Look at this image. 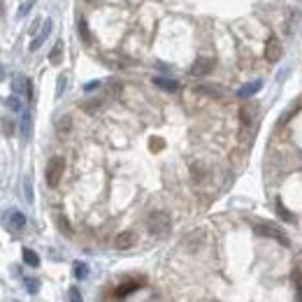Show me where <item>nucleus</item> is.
Instances as JSON below:
<instances>
[{"label": "nucleus", "instance_id": "1", "mask_svg": "<svg viewBox=\"0 0 302 302\" xmlns=\"http://www.w3.org/2000/svg\"><path fill=\"white\" fill-rule=\"evenodd\" d=\"M147 230L156 237L170 235L172 221H170V216H167V212H151V214L147 216Z\"/></svg>", "mask_w": 302, "mask_h": 302}, {"label": "nucleus", "instance_id": "2", "mask_svg": "<svg viewBox=\"0 0 302 302\" xmlns=\"http://www.w3.org/2000/svg\"><path fill=\"white\" fill-rule=\"evenodd\" d=\"M63 172H65V160L60 158V156H54V158L47 163V184L51 188H56L63 179Z\"/></svg>", "mask_w": 302, "mask_h": 302}, {"label": "nucleus", "instance_id": "3", "mask_svg": "<svg viewBox=\"0 0 302 302\" xmlns=\"http://www.w3.org/2000/svg\"><path fill=\"white\" fill-rule=\"evenodd\" d=\"M253 230H256V235H260V237H272V240H277L279 244L288 247V237H286L284 232L277 228V225H272V223H256V225H253Z\"/></svg>", "mask_w": 302, "mask_h": 302}, {"label": "nucleus", "instance_id": "4", "mask_svg": "<svg viewBox=\"0 0 302 302\" xmlns=\"http://www.w3.org/2000/svg\"><path fill=\"white\" fill-rule=\"evenodd\" d=\"M12 88H14V95H26V100H33V82L23 75H14Z\"/></svg>", "mask_w": 302, "mask_h": 302}, {"label": "nucleus", "instance_id": "5", "mask_svg": "<svg viewBox=\"0 0 302 302\" xmlns=\"http://www.w3.org/2000/svg\"><path fill=\"white\" fill-rule=\"evenodd\" d=\"M5 228L10 232H19L26 228V216L19 212V209H12V212H7L5 216Z\"/></svg>", "mask_w": 302, "mask_h": 302}, {"label": "nucleus", "instance_id": "6", "mask_svg": "<svg viewBox=\"0 0 302 302\" xmlns=\"http://www.w3.org/2000/svg\"><path fill=\"white\" fill-rule=\"evenodd\" d=\"M51 28H54V21H51V19H47V21H44V26H42V30H40V33L33 38V42H30V51H38L40 47H42V44H44V40L49 38Z\"/></svg>", "mask_w": 302, "mask_h": 302}, {"label": "nucleus", "instance_id": "7", "mask_svg": "<svg viewBox=\"0 0 302 302\" xmlns=\"http://www.w3.org/2000/svg\"><path fill=\"white\" fill-rule=\"evenodd\" d=\"M265 58H267L270 63H277V60L281 58V44L277 38L267 40V44H265Z\"/></svg>", "mask_w": 302, "mask_h": 302}, {"label": "nucleus", "instance_id": "8", "mask_svg": "<svg viewBox=\"0 0 302 302\" xmlns=\"http://www.w3.org/2000/svg\"><path fill=\"white\" fill-rule=\"evenodd\" d=\"M212 68H214V60H212V58H198L195 63H193V68H191V75H193V77H203V75L212 72Z\"/></svg>", "mask_w": 302, "mask_h": 302}, {"label": "nucleus", "instance_id": "9", "mask_svg": "<svg viewBox=\"0 0 302 302\" xmlns=\"http://www.w3.org/2000/svg\"><path fill=\"white\" fill-rule=\"evenodd\" d=\"M132 244H135V232H130V230L119 232L116 240H114V247L119 249V251H126V249H130Z\"/></svg>", "mask_w": 302, "mask_h": 302}, {"label": "nucleus", "instance_id": "10", "mask_svg": "<svg viewBox=\"0 0 302 302\" xmlns=\"http://www.w3.org/2000/svg\"><path fill=\"white\" fill-rule=\"evenodd\" d=\"M140 284H142V281H126V284L116 286L114 295H116V297H128L132 291H138V288H140Z\"/></svg>", "mask_w": 302, "mask_h": 302}, {"label": "nucleus", "instance_id": "11", "mask_svg": "<svg viewBox=\"0 0 302 302\" xmlns=\"http://www.w3.org/2000/svg\"><path fill=\"white\" fill-rule=\"evenodd\" d=\"M260 86H263V82H251V84H247V86H242L240 91H237V95H240V98H249V95L258 93Z\"/></svg>", "mask_w": 302, "mask_h": 302}, {"label": "nucleus", "instance_id": "12", "mask_svg": "<svg viewBox=\"0 0 302 302\" xmlns=\"http://www.w3.org/2000/svg\"><path fill=\"white\" fill-rule=\"evenodd\" d=\"M154 84L160 86L163 91H177V86H179L175 79H167V77H154Z\"/></svg>", "mask_w": 302, "mask_h": 302}, {"label": "nucleus", "instance_id": "13", "mask_svg": "<svg viewBox=\"0 0 302 302\" xmlns=\"http://www.w3.org/2000/svg\"><path fill=\"white\" fill-rule=\"evenodd\" d=\"M23 263H26L28 267H38V265H40L38 253H35L33 249H23Z\"/></svg>", "mask_w": 302, "mask_h": 302}, {"label": "nucleus", "instance_id": "14", "mask_svg": "<svg viewBox=\"0 0 302 302\" xmlns=\"http://www.w3.org/2000/svg\"><path fill=\"white\" fill-rule=\"evenodd\" d=\"M60 58H63V42H56V44H54V49H51V54H49V63L58 65Z\"/></svg>", "mask_w": 302, "mask_h": 302}, {"label": "nucleus", "instance_id": "15", "mask_svg": "<svg viewBox=\"0 0 302 302\" xmlns=\"http://www.w3.org/2000/svg\"><path fill=\"white\" fill-rule=\"evenodd\" d=\"M30 130H33V121H30V114L28 112H23L21 116V132H23V138H30Z\"/></svg>", "mask_w": 302, "mask_h": 302}, {"label": "nucleus", "instance_id": "16", "mask_svg": "<svg viewBox=\"0 0 302 302\" xmlns=\"http://www.w3.org/2000/svg\"><path fill=\"white\" fill-rule=\"evenodd\" d=\"M72 272H75L77 279H86V277H88V265L82 263V260H77V263L72 265Z\"/></svg>", "mask_w": 302, "mask_h": 302}, {"label": "nucleus", "instance_id": "17", "mask_svg": "<svg viewBox=\"0 0 302 302\" xmlns=\"http://www.w3.org/2000/svg\"><path fill=\"white\" fill-rule=\"evenodd\" d=\"M7 107H10L12 112H23L21 98H19V95H10V98H7Z\"/></svg>", "mask_w": 302, "mask_h": 302}, {"label": "nucleus", "instance_id": "18", "mask_svg": "<svg viewBox=\"0 0 302 302\" xmlns=\"http://www.w3.org/2000/svg\"><path fill=\"white\" fill-rule=\"evenodd\" d=\"M23 195H26L28 203H33V181H30V177H26V181H23Z\"/></svg>", "mask_w": 302, "mask_h": 302}, {"label": "nucleus", "instance_id": "19", "mask_svg": "<svg viewBox=\"0 0 302 302\" xmlns=\"http://www.w3.org/2000/svg\"><path fill=\"white\" fill-rule=\"evenodd\" d=\"M293 279H295V286H297V302H302V272L300 270L293 275Z\"/></svg>", "mask_w": 302, "mask_h": 302}, {"label": "nucleus", "instance_id": "20", "mask_svg": "<svg viewBox=\"0 0 302 302\" xmlns=\"http://www.w3.org/2000/svg\"><path fill=\"white\" fill-rule=\"evenodd\" d=\"M58 228L65 232V235H72V228H70V223H68L65 216H58Z\"/></svg>", "mask_w": 302, "mask_h": 302}, {"label": "nucleus", "instance_id": "21", "mask_svg": "<svg viewBox=\"0 0 302 302\" xmlns=\"http://www.w3.org/2000/svg\"><path fill=\"white\" fill-rule=\"evenodd\" d=\"M79 35L84 38V42H91V35H88V26H86V21H79Z\"/></svg>", "mask_w": 302, "mask_h": 302}, {"label": "nucleus", "instance_id": "22", "mask_svg": "<svg viewBox=\"0 0 302 302\" xmlns=\"http://www.w3.org/2000/svg\"><path fill=\"white\" fill-rule=\"evenodd\" d=\"M277 212H279V216L284 221H293V214H291V212H286V207L281 203H277Z\"/></svg>", "mask_w": 302, "mask_h": 302}, {"label": "nucleus", "instance_id": "23", "mask_svg": "<svg viewBox=\"0 0 302 302\" xmlns=\"http://www.w3.org/2000/svg\"><path fill=\"white\" fill-rule=\"evenodd\" d=\"M35 0H26V3H21V7H19V17H26L28 12H30V7H33Z\"/></svg>", "mask_w": 302, "mask_h": 302}, {"label": "nucleus", "instance_id": "24", "mask_svg": "<svg viewBox=\"0 0 302 302\" xmlns=\"http://www.w3.org/2000/svg\"><path fill=\"white\" fill-rule=\"evenodd\" d=\"M58 130H60V132H68V130H70V116H63V119L58 121Z\"/></svg>", "mask_w": 302, "mask_h": 302}, {"label": "nucleus", "instance_id": "25", "mask_svg": "<svg viewBox=\"0 0 302 302\" xmlns=\"http://www.w3.org/2000/svg\"><path fill=\"white\" fill-rule=\"evenodd\" d=\"M203 93L212 95V98H223V91H221V88H203Z\"/></svg>", "mask_w": 302, "mask_h": 302}, {"label": "nucleus", "instance_id": "26", "mask_svg": "<svg viewBox=\"0 0 302 302\" xmlns=\"http://www.w3.org/2000/svg\"><path fill=\"white\" fill-rule=\"evenodd\" d=\"M26 286H28V291H30V293H38L40 281L38 279H26Z\"/></svg>", "mask_w": 302, "mask_h": 302}, {"label": "nucleus", "instance_id": "27", "mask_svg": "<svg viewBox=\"0 0 302 302\" xmlns=\"http://www.w3.org/2000/svg\"><path fill=\"white\" fill-rule=\"evenodd\" d=\"M70 302H84V300H82V293H79V288H70Z\"/></svg>", "mask_w": 302, "mask_h": 302}, {"label": "nucleus", "instance_id": "28", "mask_svg": "<svg viewBox=\"0 0 302 302\" xmlns=\"http://www.w3.org/2000/svg\"><path fill=\"white\" fill-rule=\"evenodd\" d=\"M3 132H5V135H12V132H14V123H12V121H3Z\"/></svg>", "mask_w": 302, "mask_h": 302}, {"label": "nucleus", "instance_id": "29", "mask_svg": "<svg viewBox=\"0 0 302 302\" xmlns=\"http://www.w3.org/2000/svg\"><path fill=\"white\" fill-rule=\"evenodd\" d=\"M65 82H68V79H65V75H60V77H58V91H56V93H63V91H65Z\"/></svg>", "mask_w": 302, "mask_h": 302}, {"label": "nucleus", "instance_id": "30", "mask_svg": "<svg viewBox=\"0 0 302 302\" xmlns=\"http://www.w3.org/2000/svg\"><path fill=\"white\" fill-rule=\"evenodd\" d=\"M151 149H163V140H151Z\"/></svg>", "mask_w": 302, "mask_h": 302}, {"label": "nucleus", "instance_id": "31", "mask_svg": "<svg viewBox=\"0 0 302 302\" xmlns=\"http://www.w3.org/2000/svg\"><path fill=\"white\" fill-rule=\"evenodd\" d=\"M98 86H100V82H91V84H86L84 88H86V91H93V88H98Z\"/></svg>", "mask_w": 302, "mask_h": 302}, {"label": "nucleus", "instance_id": "32", "mask_svg": "<svg viewBox=\"0 0 302 302\" xmlns=\"http://www.w3.org/2000/svg\"><path fill=\"white\" fill-rule=\"evenodd\" d=\"M3 77H5V72H3V68H0V79H3Z\"/></svg>", "mask_w": 302, "mask_h": 302}, {"label": "nucleus", "instance_id": "33", "mask_svg": "<svg viewBox=\"0 0 302 302\" xmlns=\"http://www.w3.org/2000/svg\"><path fill=\"white\" fill-rule=\"evenodd\" d=\"M0 14H3V0H0Z\"/></svg>", "mask_w": 302, "mask_h": 302}]
</instances>
